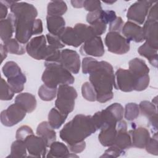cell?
Wrapping results in <instances>:
<instances>
[{"mask_svg": "<svg viewBox=\"0 0 158 158\" xmlns=\"http://www.w3.org/2000/svg\"><path fill=\"white\" fill-rule=\"evenodd\" d=\"M105 44L110 52L123 54L130 50V41L120 33L109 31L106 36Z\"/></svg>", "mask_w": 158, "mask_h": 158, "instance_id": "cell-6", "label": "cell"}, {"mask_svg": "<svg viewBox=\"0 0 158 158\" xmlns=\"http://www.w3.org/2000/svg\"><path fill=\"white\" fill-rule=\"evenodd\" d=\"M115 1H104V2L105 3H107V4H112L113 3H114Z\"/></svg>", "mask_w": 158, "mask_h": 158, "instance_id": "cell-58", "label": "cell"}, {"mask_svg": "<svg viewBox=\"0 0 158 158\" xmlns=\"http://www.w3.org/2000/svg\"><path fill=\"white\" fill-rule=\"evenodd\" d=\"M96 130L91 116L78 114L64 125L60 131V137L70 146L84 141Z\"/></svg>", "mask_w": 158, "mask_h": 158, "instance_id": "cell-3", "label": "cell"}, {"mask_svg": "<svg viewBox=\"0 0 158 158\" xmlns=\"http://www.w3.org/2000/svg\"><path fill=\"white\" fill-rule=\"evenodd\" d=\"M129 70L135 76L136 78L141 77L143 76L149 75V69L146 65L144 60L135 58L131 59L129 63Z\"/></svg>", "mask_w": 158, "mask_h": 158, "instance_id": "cell-24", "label": "cell"}, {"mask_svg": "<svg viewBox=\"0 0 158 158\" xmlns=\"http://www.w3.org/2000/svg\"><path fill=\"white\" fill-rule=\"evenodd\" d=\"M71 4L74 7L81 8L83 7L84 1H71Z\"/></svg>", "mask_w": 158, "mask_h": 158, "instance_id": "cell-57", "label": "cell"}, {"mask_svg": "<svg viewBox=\"0 0 158 158\" xmlns=\"http://www.w3.org/2000/svg\"><path fill=\"white\" fill-rule=\"evenodd\" d=\"M154 2L152 1H138L135 2L129 7L127 11V19L139 25L143 24Z\"/></svg>", "mask_w": 158, "mask_h": 158, "instance_id": "cell-7", "label": "cell"}, {"mask_svg": "<svg viewBox=\"0 0 158 158\" xmlns=\"http://www.w3.org/2000/svg\"><path fill=\"white\" fill-rule=\"evenodd\" d=\"M0 51H1V62H2L4 59L7 57L8 52L3 44H1Z\"/></svg>", "mask_w": 158, "mask_h": 158, "instance_id": "cell-56", "label": "cell"}, {"mask_svg": "<svg viewBox=\"0 0 158 158\" xmlns=\"http://www.w3.org/2000/svg\"><path fill=\"white\" fill-rule=\"evenodd\" d=\"M116 128L117 133L113 145L123 151L130 148L131 146V139L130 133L127 131V126L126 122L121 120L117 122Z\"/></svg>", "mask_w": 158, "mask_h": 158, "instance_id": "cell-15", "label": "cell"}, {"mask_svg": "<svg viewBox=\"0 0 158 158\" xmlns=\"http://www.w3.org/2000/svg\"><path fill=\"white\" fill-rule=\"evenodd\" d=\"M47 28L50 34L57 36L65 28L64 18L57 15H47Z\"/></svg>", "mask_w": 158, "mask_h": 158, "instance_id": "cell-22", "label": "cell"}, {"mask_svg": "<svg viewBox=\"0 0 158 158\" xmlns=\"http://www.w3.org/2000/svg\"><path fill=\"white\" fill-rule=\"evenodd\" d=\"M68 115L61 113L57 109L52 108L48 114V122L53 129L59 128L65 121Z\"/></svg>", "mask_w": 158, "mask_h": 158, "instance_id": "cell-28", "label": "cell"}, {"mask_svg": "<svg viewBox=\"0 0 158 158\" xmlns=\"http://www.w3.org/2000/svg\"><path fill=\"white\" fill-rule=\"evenodd\" d=\"M36 134L45 142L47 147L56 141V134L54 129L51 127L49 122H43L40 123L36 129Z\"/></svg>", "mask_w": 158, "mask_h": 158, "instance_id": "cell-20", "label": "cell"}, {"mask_svg": "<svg viewBox=\"0 0 158 158\" xmlns=\"http://www.w3.org/2000/svg\"><path fill=\"white\" fill-rule=\"evenodd\" d=\"M15 30V19L12 14H10L7 19L0 21V36L4 42L11 38Z\"/></svg>", "mask_w": 158, "mask_h": 158, "instance_id": "cell-21", "label": "cell"}, {"mask_svg": "<svg viewBox=\"0 0 158 158\" xmlns=\"http://www.w3.org/2000/svg\"><path fill=\"white\" fill-rule=\"evenodd\" d=\"M102 11V9H98L97 10L93 11V12H89L86 16L87 22L89 23V24H91L92 23L96 21L97 20L100 19Z\"/></svg>", "mask_w": 158, "mask_h": 158, "instance_id": "cell-50", "label": "cell"}, {"mask_svg": "<svg viewBox=\"0 0 158 158\" xmlns=\"http://www.w3.org/2000/svg\"><path fill=\"white\" fill-rule=\"evenodd\" d=\"M43 23L41 19H36L33 26V35H39L43 32Z\"/></svg>", "mask_w": 158, "mask_h": 158, "instance_id": "cell-53", "label": "cell"}, {"mask_svg": "<svg viewBox=\"0 0 158 158\" xmlns=\"http://www.w3.org/2000/svg\"><path fill=\"white\" fill-rule=\"evenodd\" d=\"M50 149L47 155L48 157H78L69 152L68 147L64 143L58 141L53 142L50 146Z\"/></svg>", "mask_w": 158, "mask_h": 158, "instance_id": "cell-25", "label": "cell"}, {"mask_svg": "<svg viewBox=\"0 0 158 158\" xmlns=\"http://www.w3.org/2000/svg\"><path fill=\"white\" fill-rule=\"evenodd\" d=\"M59 64L70 72L77 74L80 69V56L75 51L69 49H63L60 52Z\"/></svg>", "mask_w": 158, "mask_h": 158, "instance_id": "cell-12", "label": "cell"}, {"mask_svg": "<svg viewBox=\"0 0 158 158\" xmlns=\"http://www.w3.org/2000/svg\"><path fill=\"white\" fill-rule=\"evenodd\" d=\"M147 19L153 20L156 21H158V12H157V4H155L153 6H152L148 14Z\"/></svg>", "mask_w": 158, "mask_h": 158, "instance_id": "cell-52", "label": "cell"}, {"mask_svg": "<svg viewBox=\"0 0 158 158\" xmlns=\"http://www.w3.org/2000/svg\"><path fill=\"white\" fill-rule=\"evenodd\" d=\"M74 29L82 43L89 41L96 36L93 29L90 25L89 26L81 23H77L74 27Z\"/></svg>", "mask_w": 158, "mask_h": 158, "instance_id": "cell-29", "label": "cell"}, {"mask_svg": "<svg viewBox=\"0 0 158 158\" xmlns=\"http://www.w3.org/2000/svg\"><path fill=\"white\" fill-rule=\"evenodd\" d=\"M124 152L125 151L123 150L120 149L115 145H112L109 146V148L105 151L104 154L101 156V157H117Z\"/></svg>", "mask_w": 158, "mask_h": 158, "instance_id": "cell-45", "label": "cell"}, {"mask_svg": "<svg viewBox=\"0 0 158 158\" xmlns=\"http://www.w3.org/2000/svg\"><path fill=\"white\" fill-rule=\"evenodd\" d=\"M143 28L144 40L156 49H158V21L147 19Z\"/></svg>", "mask_w": 158, "mask_h": 158, "instance_id": "cell-14", "label": "cell"}, {"mask_svg": "<svg viewBox=\"0 0 158 158\" xmlns=\"http://www.w3.org/2000/svg\"><path fill=\"white\" fill-rule=\"evenodd\" d=\"M81 51L85 55L94 57L102 56L104 54V48L101 38L99 36H96L85 42L81 48Z\"/></svg>", "mask_w": 158, "mask_h": 158, "instance_id": "cell-17", "label": "cell"}, {"mask_svg": "<svg viewBox=\"0 0 158 158\" xmlns=\"http://www.w3.org/2000/svg\"><path fill=\"white\" fill-rule=\"evenodd\" d=\"M107 108L112 112V113L114 115V116L118 122L122 119L124 109L123 106L120 104L114 103L108 106Z\"/></svg>", "mask_w": 158, "mask_h": 158, "instance_id": "cell-41", "label": "cell"}, {"mask_svg": "<svg viewBox=\"0 0 158 158\" xmlns=\"http://www.w3.org/2000/svg\"><path fill=\"white\" fill-rule=\"evenodd\" d=\"M117 133L116 127H110L102 129L98 136L101 144L107 147L112 146L115 142Z\"/></svg>", "mask_w": 158, "mask_h": 158, "instance_id": "cell-26", "label": "cell"}, {"mask_svg": "<svg viewBox=\"0 0 158 158\" xmlns=\"http://www.w3.org/2000/svg\"><path fill=\"white\" fill-rule=\"evenodd\" d=\"M146 150L148 152L157 156L158 154V141L157 134L155 133L152 138H150L145 146Z\"/></svg>", "mask_w": 158, "mask_h": 158, "instance_id": "cell-40", "label": "cell"}, {"mask_svg": "<svg viewBox=\"0 0 158 158\" xmlns=\"http://www.w3.org/2000/svg\"><path fill=\"white\" fill-rule=\"evenodd\" d=\"M122 32L129 41L141 43L144 41L143 28L131 21L127 22L122 27Z\"/></svg>", "mask_w": 158, "mask_h": 158, "instance_id": "cell-16", "label": "cell"}, {"mask_svg": "<svg viewBox=\"0 0 158 158\" xmlns=\"http://www.w3.org/2000/svg\"><path fill=\"white\" fill-rule=\"evenodd\" d=\"M89 74V81L96 93V101L104 103L110 100L115 85L112 66L106 61H97Z\"/></svg>", "mask_w": 158, "mask_h": 158, "instance_id": "cell-2", "label": "cell"}, {"mask_svg": "<svg viewBox=\"0 0 158 158\" xmlns=\"http://www.w3.org/2000/svg\"><path fill=\"white\" fill-rule=\"evenodd\" d=\"M67 10V4L63 1H52L49 2L47 7L48 15L61 16Z\"/></svg>", "mask_w": 158, "mask_h": 158, "instance_id": "cell-30", "label": "cell"}, {"mask_svg": "<svg viewBox=\"0 0 158 158\" xmlns=\"http://www.w3.org/2000/svg\"><path fill=\"white\" fill-rule=\"evenodd\" d=\"M90 26L93 29L96 36H100L103 34L106 31L107 28V24H106L101 19H98L94 22L90 24Z\"/></svg>", "mask_w": 158, "mask_h": 158, "instance_id": "cell-44", "label": "cell"}, {"mask_svg": "<svg viewBox=\"0 0 158 158\" xmlns=\"http://www.w3.org/2000/svg\"><path fill=\"white\" fill-rule=\"evenodd\" d=\"M32 134H33V131L30 127L27 125H23L17 130L15 138L17 139L24 141L28 136Z\"/></svg>", "mask_w": 158, "mask_h": 158, "instance_id": "cell-42", "label": "cell"}, {"mask_svg": "<svg viewBox=\"0 0 158 158\" xmlns=\"http://www.w3.org/2000/svg\"><path fill=\"white\" fill-rule=\"evenodd\" d=\"M91 117L97 130H102L110 127H116L118 122L107 107L104 110L95 113Z\"/></svg>", "mask_w": 158, "mask_h": 158, "instance_id": "cell-13", "label": "cell"}, {"mask_svg": "<svg viewBox=\"0 0 158 158\" xmlns=\"http://www.w3.org/2000/svg\"><path fill=\"white\" fill-rule=\"evenodd\" d=\"M149 123L152 126V127L157 131V114L153 115L151 118H149Z\"/></svg>", "mask_w": 158, "mask_h": 158, "instance_id": "cell-55", "label": "cell"}, {"mask_svg": "<svg viewBox=\"0 0 158 158\" xmlns=\"http://www.w3.org/2000/svg\"><path fill=\"white\" fill-rule=\"evenodd\" d=\"M9 157H27V148L23 141L17 139L11 145L10 154Z\"/></svg>", "mask_w": 158, "mask_h": 158, "instance_id": "cell-33", "label": "cell"}, {"mask_svg": "<svg viewBox=\"0 0 158 158\" xmlns=\"http://www.w3.org/2000/svg\"><path fill=\"white\" fill-rule=\"evenodd\" d=\"M149 75H146L143 76L141 77L136 78V85L135 87V90L138 91H143L147 88L149 83Z\"/></svg>", "mask_w": 158, "mask_h": 158, "instance_id": "cell-43", "label": "cell"}, {"mask_svg": "<svg viewBox=\"0 0 158 158\" xmlns=\"http://www.w3.org/2000/svg\"><path fill=\"white\" fill-rule=\"evenodd\" d=\"M2 71L7 79L15 78L23 73L18 64L14 61L7 62L2 67Z\"/></svg>", "mask_w": 158, "mask_h": 158, "instance_id": "cell-31", "label": "cell"}, {"mask_svg": "<svg viewBox=\"0 0 158 158\" xmlns=\"http://www.w3.org/2000/svg\"><path fill=\"white\" fill-rule=\"evenodd\" d=\"M81 94L83 97L87 101L91 102L96 101V93L91 83L86 81L81 86Z\"/></svg>", "mask_w": 158, "mask_h": 158, "instance_id": "cell-38", "label": "cell"}, {"mask_svg": "<svg viewBox=\"0 0 158 158\" xmlns=\"http://www.w3.org/2000/svg\"><path fill=\"white\" fill-rule=\"evenodd\" d=\"M83 7L86 9V10L88 11L89 12H93L98 9H102L101 2L99 1H95V0L84 1Z\"/></svg>", "mask_w": 158, "mask_h": 158, "instance_id": "cell-47", "label": "cell"}, {"mask_svg": "<svg viewBox=\"0 0 158 158\" xmlns=\"http://www.w3.org/2000/svg\"><path fill=\"white\" fill-rule=\"evenodd\" d=\"M26 81V77L23 73H22L17 77L7 79V82L15 93H19L23 90L24 84Z\"/></svg>", "mask_w": 158, "mask_h": 158, "instance_id": "cell-34", "label": "cell"}, {"mask_svg": "<svg viewBox=\"0 0 158 158\" xmlns=\"http://www.w3.org/2000/svg\"><path fill=\"white\" fill-rule=\"evenodd\" d=\"M57 94V88L48 87L45 85H41L38 89V96L43 101H49L53 100Z\"/></svg>", "mask_w": 158, "mask_h": 158, "instance_id": "cell-35", "label": "cell"}, {"mask_svg": "<svg viewBox=\"0 0 158 158\" xmlns=\"http://www.w3.org/2000/svg\"><path fill=\"white\" fill-rule=\"evenodd\" d=\"M46 40L49 44V45L57 49H62L64 47V44H63L61 41L59 40V38L56 36H54L51 34H46Z\"/></svg>", "mask_w": 158, "mask_h": 158, "instance_id": "cell-46", "label": "cell"}, {"mask_svg": "<svg viewBox=\"0 0 158 158\" xmlns=\"http://www.w3.org/2000/svg\"><path fill=\"white\" fill-rule=\"evenodd\" d=\"M123 26V22L120 17H117V18L111 23L109 25L110 31H114L120 33Z\"/></svg>", "mask_w": 158, "mask_h": 158, "instance_id": "cell-49", "label": "cell"}, {"mask_svg": "<svg viewBox=\"0 0 158 158\" xmlns=\"http://www.w3.org/2000/svg\"><path fill=\"white\" fill-rule=\"evenodd\" d=\"M14 92L2 78L1 79V96L0 99L2 101L11 100L14 95Z\"/></svg>", "mask_w": 158, "mask_h": 158, "instance_id": "cell-39", "label": "cell"}, {"mask_svg": "<svg viewBox=\"0 0 158 158\" xmlns=\"http://www.w3.org/2000/svg\"><path fill=\"white\" fill-rule=\"evenodd\" d=\"M138 52L141 56L148 59L152 65L157 67V49L145 42L138 48Z\"/></svg>", "mask_w": 158, "mask_h": 158, "instance_id": "cell-27", "label": "cell"}, {"mask_svg": "<svg viewBox=\"0 0 158 158\" xmlns=\"http://www.w3.org/2000/svg\"><path fill=\"white\" fill-rule=\"evenodd\" d=\"M57 37L63 44L75 48L78 47L83 43L79 38L74 28L69 27H65Z\"/></svg>", "mask_w": 158, "mask_h": 158, "instance_id": "cell-19", "label": "cell"}, {"mask_svg": "<svg viewBox=\"0 0 158 158\" xmlns=\"http://www.w3.org/2000/svg\"><path fill=\"white\" fill-rule=\"evenodd\" d=\"M15 103L22 106L28 113L33 112L36 107L35 96L28 93H23L18 94L15 97Z\"/></svg>", "mask_w": 158, "mask_h": 158, "instance_id": "cell-23", "label": "cell"}, {"mask_svg": "<svg viewBox=\"0 0 158 158\" xmlns=\"http://www.w3.org/2000/svg\"><path fill=\"white\" fill-rule=\"evenodd\" d=\"M131 139V146L144 148L151 136L148 130L144 127H138L128 132Z\"/></svg>", "mask_w": 158, "mask_h": 158, "instance_id": "cell-18", "label": "cell"}, {"mask_svg": "<svg viewBox=\"0 0 158 158\" xmlns=\"http://www.w3.org/2000/svg\"><path fill=\"white\" fill-rule=\"evenodd\" d=\"M44 35H40L33 38L26 45V51L29 56L36 60H44L48 45Z\"/></svg>", "mask_w": 158, "mask_h": 158, "instance_id": "cell-9", "label": "cell"}, {"mask_svg": "<svg viewBox=\"0 0 158 158\" xmlns=\"http://www.w3.org/2000/svg\"><path fill=\"white\" fill-rule=\"evenodd\" d=\"M86 147V143L85 141H82L78 143H76L72 145L68 146L70 151L75 154L81 152Z\"/></svg>", "mask_w": 158, "mask_h": 158, "instance_id": "cell-51", "label": "cell"}, {"mask_svg": "<svg viewBox=\"0 0 158 158\" xmlns=\"http://www.w3.org/2000/svg\"><path fill=\"white\" fill-rule=\"evenodd\" d=\"M139 114V106L133 102L128 103L125 108V118L128 121L136 119Z\"/></svg>", "mask_w": 158, "mask_h": 158, "instance_id": "cell-37", "label": "cell"}, {"mask_svg": "<svg viewBox=\"0 0 158 158\" xmlns=\"http://www.w3.org/2000/svg\"><path fill=\"white\" fill-rule=\"evenodd\" d=\"M4 46L8 52L17 55H22L25 52L26 48L16 39L10 38L4 42Z\"/></svg>", "mask_w": 158, "mask_h": 158, "instance_id": "cell-32", "label": "cell"}, {"mask_svg": "<svg viewBox=\"0 0 158 158\" xmlns=\"http://www.w3.org/2000/svg\"><path fill=\"white\" fill-rule=\"evenodd\" d=\"M15 19V39L21 44L27 43L33 35V26L38 12L35 6L25 2H14L10 7Z\"/></svg>", "mask_w": 158, "mask_h": 158, "instance_id": "cell-1", "label": "cell"}, {"mask_svg": "<svg viewBox=\"0 0 158 158\" xmlns=\"http://www.w3.org/2000/svg\"><path fill=\"white\" fill-rule=\"evenodd\" d=\"M117 18L116 14L113 10H102L101 15L100 19L104 22L106 24L110 23L113 22Z\"/></svg>", "mask_w": 158, "mask_h": 158, "instance_id": "cell-48", "label": "cell"}, {"mask_svg": "<svg viewBox=\"0 0 158 158\" xmlns=\"http://www.w3.org/2000/svg\"><path fill=\"white\" fill-rule=\"evenodd\" d=\"M26 113V110L22 106L14 103L1 112V122L4 126L12 127L21 122Z\"/></svg>", "mask_w": 158, "mask_h": 158, "instance_id": "cell-8", "label": "cell"}, {"mask_svg": "<svg viewBox=\"0 0 158 158\" xmlns=\"http://www.w3.org/2000/svg\"><path fill=\"white\" fill-rule=\"evenodd\" d=\"M7 7L0 2V19L1 20L5 19L7 15Z\"/></svg>", "mask_w": 158, "mask_h": 158, "instance_id": "cell-54", "label": "cell"}, {"mask_svg": "<svg viewBox=\"0 0 158 158\" xmlns=\"http://www.w3.org/2000/svg\"><path fill=\"white\" fill-rule=\"evenodd\" d=\"M136 78L129 70L119 69L115 74L114 87L123 92L135 90Z\"/></svg>", "mask_w": 158, "mask_h": 158, "instance_id": "cell-10", "label": "cell"}, {"mask_svg": "<svg viewBox=\"0 0 158 158\" xmlns=\"http://www.w3.org/2000/svg\"><path fill=\"white\" fill-rule=\"evenodd\" d=\"M77 97V92L73 87L69 85H60L57 89L56 107L61 113L68 115L74 109Z\"/></svg>", "mask_w": 158, "mask_h": 158, "instance_id": "cell-5", "label": "cell"}, {"mask_svg": "<svg viewBox=\"0 0 158 158\" xmlns=\"http://www.w3.org/2000/svg\"><path fill=\"white\" fill-rule=\"evenodd\" d=\"M23 141L30 157H45L47 146L41 137L32 134L28 136Z\"/></svg>", "mask_w": 158, "mask_h": 158, "instance_id": "cell-11", "label": "cell"}, {"mask_svg": "<svg viewBox=\"0 0 158 158\" xmlns=\"http://www.w3.org/2000/svg\"><path fill=\"white\" fill-rule=\"evenodd\" d=\"M139 109L142 115L148 118L157 114V107L152 102L148 101H141L139 104Z\"/></svg>", "mask_w": 158, "mask_h": 158, "instance_id": "cell-36", "label": "cell"}, {"mask_svg": "<svg viewBox=\"0 0 158 158\" xmlns=\"http://www.w3.org/2000/svg\"><path fill=\"white\" fill-rule=\"evenodd\" d=\"M46 69L42 75V81L50 88H57L58 85H70L75 79L71 73L57 62H45Z\"/></svg>", "mask_w": 158, "mask_h": 158, "instance_id": "cell-4", "label": "cell"}]
</instances>
